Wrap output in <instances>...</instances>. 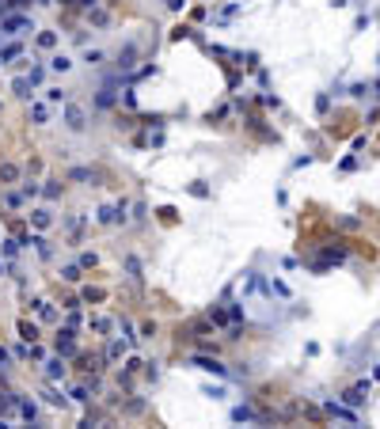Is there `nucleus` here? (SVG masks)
Returning <instances> with one entry per match:
<instances>
[{"mask_svg":"<svg viewBox=\"0 0 380 429\" xmlns=\"http://www.w3.org/2000/svg\"><path fill=\"white\" fill-rule=\"evenodd\" d=\"M65 122H69V129H84V110L80 107H65Z\"/></svg>","mask_w":380,"mask_h":429,"instance_id":"nucleus-1","label":"nucleus"},{"mask_svg":"<svg viewBox=\"0 0 380 429\" xmlns=\"http://www.w3.org/2000/svg\"><path fill=\"white\" fill-rule=\"evenodd\" d=\"M4 27H8V34H23V30H27L30 23H27V19H23V15H12V19L4 23Z\"/></svg>","mask_w":380,"mask_h":429,"instance_id":"nucleus-2","label":"nucleus"},{"mask_svg":"<svg viewBox=\"0 0 380 429\" xmlns=\"http://www.w3.org/2000/svg\"><path fill=\"white\" fill-rule=\"evenodd\" d=\"M194 365H198V369H205V372H217V376H224V365H217V361H209V357H198Z\"/></svg>","mask_w":380,"mask_h":429,"instance_id":"nucleus-3","label":"nucleus"},{"mask_svg":"<svg viewBox=\"0 0 380 429\" xmlns=\"http://www.w3.org/2000/svg\"><path fill=\"white\" fill-rule=\"evenodd\" d=\"M57 349L61 353H76V342L69 338V330H65V338H57Z\"/></svg>","mask_w":380,"mask_h":429,"instance_id":"nucleus-4","label":"nucleus"},{"mask_svg":"<svg viewBox=\"0 0 380 429\" xmlns=\"http://www.w3.org/2000/svg\"><path fill=\"white\" fill-rule=\"evenodd\" d=\"M232 418H236V422H247V418H255V410H251V406H236Z\"/></svg>","mask_w":380,"mask_h":429,"instance_id":"nucleus-5","label":"nucleus"},{"mask_svg":"<svg viewBox=\"0 0 380 429\" xmlns=\"http://www.w3.org/2000/svg\"><path fill=\"white\" fill-rule=\"evenodd\" d=\"M30 118H34V122H46V118H50V110H46V107H34V110H30Z\"/></svg>","mask_w":380,"mask_h":429,"instance_id":"nucleus-6","label":"nucleus"},{"mask_svg":"<svg viewBox=\"0 0 380 429\" xmlns=\"http://www.w3.org/2000/svg\"><path fill=\"white\" fill-rule=\"evenodd\" d=\"M110 103H114V91L107 87V91H103V95H99V107H110Z\"/></svg>","mask_w":380,"mask_h":429,"instance_id":"nucleus-7","label":"nucleus"},{"mask_svg":"<svg viewBox=\"0 0 380 429\" xmlns=\"http://www.w3.org/2000/svg\"><path fill=\"white\" fill-rule=\"evenodd\" d=\"M19 410H23V418H30V422H34V402H19Z\"/></svg>","mask_w":380,"mask_h":429,"instance_id":"nucleus-8","label":"nucleus"},{"mask_svg":"<svg viewBox=\"0 0 380 429\" xmlns=\"http://www.w3.org/2000/svg\"><path fill=\"white\" fill-rule=\"evenodd\" d=\"M61 372H65V365H61V361H50V376H54V380H57Z\"/></svg>","mask_w":380,"mask_h":429,"instance_id":"nucleus-9","label":"nucleus"},{"mask_svg":"<svg viewBox=\"0 0 380 429\" xmlns=\"http://www.w3.org/2000/svg\"><path fill=\"white\" fill-rule=\"evenodd\" d=\"M61 273H65V281H76V277H80V270H76V266H65Z\"/></svg>","mask_w":380,"mask_h":429,"instance_id":"nucleus-10","label":"nucleus"},{"mask_svg":"<svg viewBox=\"0 0 380 429\" xmlns=\"http://www.w3.org/2000/svg\"><path fill=\"white\" fill-rule=\"evenodd\" d=\"M69 65H73V61H69V57H54V69H57V72H65V69H69Z\"/></svg>","mask_w":380,"mask_h":429,"instance_id":"nucleus-11","label":"nucleus"},{"mask_svg":"<svg viewBox=\"0 0 380 429\" xmlns=\"http://www.w3.org/2000/svg\"><path fill=\"white\" fill-rule=\"evenodd\" d=\"M12 402H15L12 395H4V391H0V414H4V410H8V406H12Z\"/></svg>","mask_w":380,"mask_h":429,"instance_id":"nucleus-12","label":"nucleus"},{"mask_svg":"<svg viewBox=\"0 0 380 429\" xmlns=\"http://www.w3.org/2000/svg\"><path fill=\"white\" fill-rule=\"evenodd\" d=\"M167 4H171V8H179V4H183V0H167Z\"/></svg>","mask_w":380,"mask_h":429,"instance_id":"nucleus-13","label":"nucleus"},{"mask_svg":"<svg viewBox=\"0 0 380 429\" xmlns=\"http://www.w3.org/2000/svg\"><path fill=\"white\" fill-rule=\"evenodd\" d=\"M4 361H8V353H4V349H0V365H4Z\"/></svg>","mask_w":380,"mask_h":429,"instance_id":"nucleus-14","label":"nucleus"},{"mask_svg":"<svg viewBox=\"0 0 380 429\" xmlns=\"http://www.w3.org/2000/svg\"><path fill=\"white\" fill-rule=\"evenodd\" d=\"M0 273H4V266H0Z\"/></svg>","mask_w":380,"mask_h":429,"instance_id":"nucleus-15","label":"nucleus"}]
</instances>
